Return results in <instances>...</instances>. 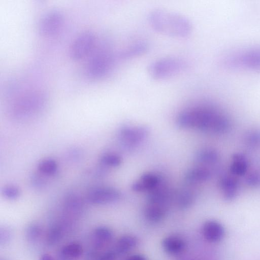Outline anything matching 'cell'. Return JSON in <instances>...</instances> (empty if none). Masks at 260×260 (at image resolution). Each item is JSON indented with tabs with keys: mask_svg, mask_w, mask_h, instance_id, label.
Wrapping results in <instances>:
<instances>
[{
	"mask_svg": "<svg viewBox=\"0 0 260 260\" xmlns=\"http://www.w3.org/2000/svg\"><path fill=\"white\" fill-rule=\"evenodd\" d=\"M179 126L202 131L221 134L231 127L228 116L220 109L210 105L191 107L179 113L177 118Z\"/></svg>",
	"mask_w": 260,
	"mask_h": 260,
	"instance_id": "obj_1",
	"label": "cell"
},
{
	"mask_svg": "<svg viewBox=\"0 0 260 260\" xmlns=\"http://www.w3.org/2000/svg\"><path fill=\"white\" fill-rule=\"evenodd\" d=\"M148 22L156 32L175 38H185L192 30V23L187 17L167 9L152 10L148 15Z\"/></svg>",
	"mask_w": 260,
	"mask_h": 260,
	"instance_id": "obj_2",
	"label": "cell"
},
{
	"mask_svg": "<svg viewBox=\"0 0 260 260\" xmlns=\"http://www.w3.org/2000/svg\"><path fill=\"white\" fill-rule=\"evenodd\" d=\"M186 68L187 63L183 59L168 56L151 62L148 67V72L154 80H164L179 75Z\"/></svg>",
	"mask_w": 260,
	"mask_h": 260,
	"instance_id": "obj_3",
	"label": "cell"
},
{
	"mask_svg": "<svg viewBox=\"0 0 260 260\" xmlns=\"http://www.w3.org/2000/svg\"><path fill=\"white\" fill-rule=\"evenodd\" d=\"M46 101L44 93L33 91L16 101L12 105L11 112L16 117H27L40 111L45 105Z\"/></svg>",
	"mask_w": 260,
	"mask_h": 260,
	"instance_id": "obj_4",
	"label": "cell"
},
{
	"mask_svg": "<svg viewBox=\"0 0 260 260\" xmlns=\"http://www.w3.org/2000/svg\"><path fill=\"white\" fill-rule=\"evenodd\" d=\"M116 60H118L116 54H114L108 50H101L96 52L87 63V75L95 79L106 76L112 69Z\"/></svg>",
	"mask_w": 260,
	"mask_h": 260,
	"instance_id": "obj_5",
	"label": "cell"
},
{
	"mask_svg": "<svg viewBox=\"0 0 260 260\" xmlns=\"http://www.w3.org/2000/svg\"><path fill=\"white\" fill-rule=\"evenodd\" d=\"M226 64L233 68L260 71V48L242 50L228 57Z\"/></svg>",
	"mask_w": 260,
	"mask_h": 260,
	"instance_id": "obj_6",
	"label": "cell"
},
{
	"mask_svg": "<svg viewBox=\"0 0 260 260\" xmlns=\"http://www.w3.org/2000/svg\"><path fill=\"white\" fill-rule=\"evenodd\" d=\"M94 34L85 30L79 34L73 41L70 48V56L74 60H79L91 52L95 44Z\"/></svg>",
	"mask_w": 260,
	"mask_h": 260,
	"instance_id": "obj_7",
	"label": "cell"
},
{
	"mask_svg": "<svg viewBox=\"0 0 260 260\" xmlns=\"http://www.w3.org/2000/svg\"><path fill=\"white\" fill-rule=\"evenodd\" d=\"M63 22L62 13L58 9H52L41 18L38 24L39 31L45 36L54 35L60 30Z\"/></svg>",
	"mask_w": 260,
	"mask_h": 260,
	"instance_id": "obj_8",
	"label": "cell"
},
{
	"mask_svg": "<svg viewBox=\"0 0 260 260\" xmlns=\"http://www.w3.org/2000/svg\"><path fill=\"white\" fill-rule=\"evenodd\" d=\"M149 131L145 126H124L120 128L119 136L122 145L132 148L143 141L148 136Z\"/></svg>",
	"mask_w": 260,
	"mask_h": 260,
	"instance_id": "obj_9",
	"label": "cell"
},
{
	"mask_svg": "<svg viewBox=\"0 0 260 260\" xmlns=\"http://www.w3.org/2000/svg\"><path fill=\"white\" fill-rule=\"evenodd\" d=\"M120 198V193L111 187H99L90 190L87 194V201L92 204L102 205L115 202Z\"/></svg>",
	"mask_w": 260,
	"mask_h": 260,
	"instance_id": "obj_10",
	"label": "cell"
},
{
	"mask_svg": "<svg viewBox=\"0 0 260 260\" xmlns=\"http://www.w3.org/2000/svg\"><path fill=\"white\" fill-rule=\"evenodd\" d=\"M203 234L208 241L217 243L223 239L225 235V230L222 225L219 222L211 220L204 223Z\"/></svg>",
	"mask_w": 260,
	"mask_h": 260,
	"instance_id": "obj_11",
	"label": "cell"
},
{
	"mask_svg": "<svg viewBox=\"0 0 260 260\" xmlns=\"http://www.w3.org/2000/svg\"><path fill=\"white\" fill-rule=\"evenodd\" d=\"M222 196L227 201L234 200L238 196L239 184L237 179L230 175H224L219 181Z\"/></svg>",
	"mask_w": 260,
	"mask_h": 260,
	"instance_id": "obj_12",
	"label": "cell"
},
{
	"mask_svg": "<svg viewBox=\"0 0 260 260\" xmlns=\"http://www.w3.org/2000/svg\"><path fill=\"white\" fill-rule=\"evenodd\" d=\"M148 50V45L144 41L134 42L116 53L118 60H127L141 56Z\"/></svg>",
	"mask_w": 260,
	"mask_h": 260,
	"instance_id": "obj_13",
	"label": "cell"
},
{
	"mask_svg": "<svg viewBox=\"0 0 260 260\" xmlns=\"http://www.w3.org/2000/svg\"><path fill=\"white\" fill-rule=\"evenodd\" d=\"M160 179L156 175L147 173L143 174L139 181L132 185V189L136 192L150 191L160 184Z\"/></svg>",
	"mask_w": 260,
	"mask_h": 260,
	"instance_id": "obj_14",
	"label": "cell"
},
{
	"mask_svg": "<svg viewBox=\"0 0 260 260\" xmlns=\"http://www.w3.org/2000/svg\"><path fill=\"white\" fill-rule=\"evenodd\" d=\"M83 248L77 242H71L62 246L58 251L59 260H75L83 253Z\"/></svg>",
	"mask_w": 260,
	"mask_h": 260,
	"instance_id": "obj_15",
	"label": "cell"
},
{
	"mask_svg": "<svg viewBox=\"0 0 260 260\" xmlns=\"http://www.w3.org/2000/svg\"><path fill=\"white\" fill-rule=\"evenodd\" d=\"M112 230L105 226L96 228L93 232V242L94 246L101 248L109 243L113 237Z\"/></svg>",
	"mask_w": 260,
	"mask_h": 260,
	"instance_id": "obj_16",
	"label": "cell"
},
{
	"mask_svg": "<svg viewBox=\"0 0 260 260\" xmlns=\"http://www.w3.org/2000/svg\"><path fill=\"white\" fill-rule=\"evenodd\" d=\"M248 162L246 157L240 153H235L232 158L230 165L231 173L236 176H242L247 172Z\"/></svg>",
	"mask_w": 260,
	"mask_h": 260,
	"instance_id": "obj_17",
	"label": "cell"
},
{
	"mask_svg": "<svg viewBox=\"0 0 260 260\" xmlns=\"http://www.w3.org/2000/svg\"><path fill=\"white\" fill-rule=\"evenodd\" d=\"M211 176L210 171L204 167H197L189 170L185 175L186 182L190 184L202 182L208 180Z\"/></svg>",
	"mask_w": 260,
	"mask_h": 260,
	"instance_id": "obj_18",
	"label": "cell"
},
{
	"mask_svg": "<svg viewBox=\"0 0 260 260\" xmlns=\"http://www.w3.org/2000/svg\"><path fill=\"white\" fill-rule=\"evenodd\" d=\"M185 246L184 240L177 236H170L165 238L162 241L164 250L169 254H177L181 252Z\"/></svg>",
	"mask_w": 260,
	"mask_h": 260,
	"instance_id": "obj_19",
	"label": "cell"
},
{
	"mask_svg": "<svg viewBox=\"0 0 260 260\" xmlns=\"http://www.w3.org/2000/svg\"><path fill=\"white\" fill-rule=\"evenodd\" d=\"M83 206L82 200L76 193H69L64 199V209L68 213L78 215L82 211Z\"/></svg>",
	"mask_w": 260,
	"mask_h": 260,
	"instance_id": "obj_20",
	"label": "cell"
},
{
	"mask_svg": "<svg viewBox=\"0 0 260 260\" xmlns=\"http://www.w3.org/2000/svg\"><path fill=\"white\" fill-rule=\"evenodd\" d=\"M166 213L165 206L150 203L146 207L144 211L146 218L153 222H157L163 219Z\"/></svg>",
	"mask_w": 260,
	"mask_h": 260,
	"instance_id": "obj_21",
	"label": "cell"
},
{
	"mask_svg": "<svg viewBox=\"0 0 260 260\" xmlns=\"http://www.w3.org/2000/svg\"><path fill=\"white\" fill-rule=\"evenodd\" d=\"M160 185L149 191L148 197L149 203L165 206L168 200L169 192L166 188Z\"/></svg>",
	"mask_w": 260,
	"mask_h": 260,
	"instance_id": "obj_22",
	"label": "cell"
},
{
	"mask_svg": "<svg viewBox=\"0 0 260 260\" xmlns=\"http://www.w3.org/2000/svg\"><path fill=\"white\" fill-rule=\"evenodd\" d=\"M136 237L132 235H124L120 237L117 241L115 250L117 253H126L135 248L138 244Z\"/></svg>",
	"mask_w": 260,
	"mask_h": 260,
	"instance_id": "obj_23",
	"label": "cell"
},
{
	"mask_svg": "<svg viewBox=\"0 0 260 260\" xmlns=\"http://www.w3.org/2000/svg\"><path fill=\"white\" fill-rule=\"evenodd\" d=\"M198 161L204 164H214L219 158L218 152L212 148H205L199 151L196 155Z\"/></svg>",
	"mask_w": 260,
	"mask_h": 260,
	"instance_id": "obj_24",
	"label": "cell"
},
{
	"mask_svg": "<svg viewBox=\"0 0 260 260\" xmlns=\"http://www.w3.org/2000/svg\"><path fill=\"white\" fill-rule=\"evenodd\" d=\"M42 233L43 229L41 225L37 222H32L26 227L25 236L29 243H35L40 239Z\"/></svg>",
	"mask_w": 260,
	"mask_h": 260,
	"instance_id": "obj_25",
	"label": "cell"
},
{
	"mask_svg": "<svg viewBox=\"0 0 260 260\" xmlns=\"http://www.w3.org/2000/svg\"><path fill=\"white\" fill-rule=\"evenodd\" d=\"M58 168L56 161L52 158H46L41 161L38 166L39 172L43 174L51 176L55 174Z\"/></svg>",
	"mask_w": 260,
	"mask_h": 260,
	"instance_id": "obj_26",
	"label": "cell"
},
{
	"mask_svg": "<svg viewBox=\"0 0 260 260\" xmlns=\"http://www.w3.org/2000/svg\"><path fill=\"white\" fill-rule=\"evenodd\" d=\"M244 142L249 147L260 148V130L255 129L247 132L244 137Z\"/></svg>",
	"mask_w": 260,
	"mask_h": 260,
	"instance_id": "obj_27",
	"label": "cell"
},
{
	"mask_svg": "<svg viewBox=\"0 0 260 260\" xmlns=\"http://www.w3.org/2000/svg\"><path fill=\"white\" fill-rule=\"evenodd\" d=\"M194 196L189 191L183 190L180 191L177 197V203L178 206L182 209L189 207L193 204Z\"/></svg>",
	"mask_w": 260,
	"mask_h": 260,
	"instance_id": "obj_28",
	"label": "cell"
},
{
	"mask_svg": "<svg viewBox=\"0 0 260 260\" xmlns=\"http://www.w3.org/2000/svg\"><path fill=\"white\" fill-rule=\"evenodd\" d=\"M101 161L106 166L117 167L121 164L122 159L117 154L109 153L104 154L101 158Z\"/></svg>",
	"mask_w": 260,
	"mask_h": 260,
	"instance_id": "obj_29",
	"label": "cell"
},
{
	"mask_svg": "<svg viewBox=\"0 0 260 260\" xmlns=\"http://www.w3.org/2000/svg\"><path fill=\"white\" fill-rule=\"evenodd\" d=\"M62 232L58 226H54L48 231L46 237L47 243L49 245H54L61 239Z\"/></svg>",
	"mask_w": 260,
	"mask_h": 260,
	"instance_id": "obj_30",
	"label": "cell"
},
{
	"mask_svg": "<svg viewBox=\"0 0 260 260\" xmlns=\"http://www.w3.org/2000/svg\"><path fill=\"white\" fill-rule=\"evenodd\" d=\"M247 185L252 187L260 186V170H256L249 173L245 178Z\"/></svg>",
	"mask_w": 260,
	"mask_h": 260,
	"instance_id": "obj_31",
	"label": "cell"
},
{
	"mask_svg": "<svg viewBox=\"0 0 260 260\" xmlns=\"http://www.w3.org/2000/svg\"><path fill=\"white\" fill-rule=\"evenodd\" d=\"M13 236V232L11 228L3 226L0 228V245L5 246L11 241Z\"/></svg>",
	"mask_w": 260,
	"mask_h": 260,
	"instance_id": "obj_32",
	"label": "cell"
},
{
	"mask_svg": "<svg viewBox=\"0 0 260 260\" xmlns=\"http://www.w3.org/2000/svg\"><path fill=\"white\" fill-rule=\"evenodd\" d=\"M2 194L9 200H15L19 197L20 190L17 186L8 185L3 189Z\"/></svg>",
	"mask_w": 260,
	"mask_h": 260,
	"instance_id": "obj_33",
	"label": "cell"
},
{
	"mask_svg": "<svg viewBox=\"0 0 260 260\" xmlns=\"http://www.w3.org/2000/svg\"><path fill=\"white\" fill-rule=\"evenodd\" d=\"M116 253L112 250H108L103 253L97 260H115Z\"/></svg>",
	"mask_w": 260,
	"mask_h": 260,
	"instance_id": "obj_34",
	"label": "cell"
},
{
	"mask_svg": "<svg viewBox=\"0 0 260 260\" xmlns=\"http://www.w3.org/2000/svg\"><path fill=\"white\" fill-rule=\"evenodd\" d=\"M39 260H56L54 257L49 253H44L42 254Z\"/></svg>",
	"mask_w": 260,
	"mask_h": 260,
	"instance_id": "obj_35",
	"label": "cell"
},
{
	"mask_svg": "<svg viewBox=\"0 0 260 260\" xmlns=\"http://www.w3.org/2000/svg\"><path fill=\"white\" fill-rule=\"evenodd\" d=\"M127 260H146V259L142 255L134 254L129 257Z\"/></svg>",
	"mask_w": 260,
	"mask_h": 260,
	"instance_id": "obj_36",
	"label": "cell"
},
{
	"mask_svg": "<svg viewBox=\"0 0 260 260\" xmlns=\"http://www.w3.org/2000/svg\"><path fill=\"white\" fill-rule=\"evenodd\" d=\"M1 260H5V259H1Z\"/></svg>",
	"mask_w": 260,
	"mask_h": 260,
	"instance_id": "obj_37",
	"label": "cell"
}]
</instances>
